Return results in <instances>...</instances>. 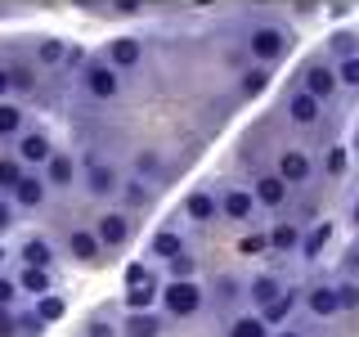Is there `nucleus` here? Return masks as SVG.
I'll return each instance as SVG.
<instances>
[{"instance_id": "1", "label": "nucleus", "mask_w": 359, "mask_h": 337, "mask_svg": "<svg viewBox=\"0 0 359 337\" xmlns=\"http://www.w3.org/2000/svg\"><path fill=\"white\" fill-rule=\"evenodd\" d=\"M247 50H252V59L261 67H269V63L287 59L292 37H287V27H278V22H261V27H252V37H247Z\"/></svg>"}, {"instance_id": "2", "label": "nucleus", "mask_w": 359, "mask_h": 337, "mask_svg": "<svg viewBox=\"0 0 359 337\" xmlns=\"http://www.w3.org/2000/svg\"><path fill=\"white\" fill-rule=\"evenodd\" d=\"M157 301H162V310L171 315V319H189V315L202 310V288L194 279H166V288L157 292Z\"/></svg>"}, {"instance_id": "3", "label": "nucleus", "mask_w": 359, "mask_h": 337, "mask_svg": "<svg viewBox=\"0 0 359 337\" xmlns=\"http://www.w3.org/2000/svg\"><path fill=\"white\" fill-rule=\"evenodd\" d=\"M81 90L90 99H99V104H108V99L121 95V72H112L104 59H86L81 63Z\"/></svg>"}, {"instance_id": "4", "label": "nucleus", "mask_w": 359, "mask_h": 337, "mask_svg": "<svg viewBox=\"0 0 359 337\" xmlns=\"http://www.w3.org/2000/svg\"><path fill=\"white\" fill-rule=\"evenodd\" d=\"M14 144H18L14 157H18L22 171H27V166H45V162H50V153H54V144H50V135H45V131H22Z\"/></svg>"}, {"instance_id": "5", "label": "nucleus", "mask_w": 359, "mask_h": 337, "mask_svg": "<svg viewBox=\"0 0 359 337\" xmlns=\"http://www.w3.org/2000/svg\"><path fill=\"white\" fill-rule=\"evenodd\" d=\"M86 189H90L95 198H112V194L121 189V171H117L112 162H99V157H90V162H86Z\"/></svg>"}, {"instance_id": "6", "label": "nucleus", "mask_w": 359, "mask_h": 337, "mask_svg": "<svg viewBox=\"0 0 359 337\" xmlns=\"http://www.w3.org/2000/svg\"><path fill=\"white\" fill-rule=\"evenodd\" d=\"M45 194H50V189H45V180L36 176V171H22V180L14 189H9V207H22V211H36L41 202H45Z\"/></svg>"}, {"instance_id": "7", "label": "nucleus", "mask_w": 359, "mask_h": 337, "mask_svg": "<svg viewBox=\"0 0 359 337\" xmlns=\"http://www.w3.org/2000/svg\"><path fill=\"white\" fill-rule=\"evenodd\" d=\"M112 72H130V67H140L144 63V41H135V37H117V41H108V59H104Z\"/></svg>"}, {"instance_id": "8", "label": "nucleus", "mask_w": 359, "mask_h": 337, "mask_svg": "<svg viewBox=\"0 0 359 337\" xmlns=\"http://www.w3.org/2000/svg\"><path fill=\"white\" fill-rule=\"evenodd\" d=\"M45 189H72L76 185V157L72 153H50V162L41 166Z\"/></svg>"}, {"instance_id": "9", "label": "nucleus", "mask_w": 359, "mask_h": 337, "mask_svg": "<svg viewBox=\"0 0 359 337\" xmlns=\"http://www.w3.org/2000/svg\"><path fill=\"white\" fill-rule=\"evenodd\" d=\"M95 239H99V247H121L130 239V216L126 211H104L95 220Z\"/></svg>"}, {"instance_id": "10", "label": "nucleus", "mask_w": 359, "mask_h": 337, "mask_svg": "<svg viewBox=\"0 0 359 337\" xmlns=\"http://www.w3.org/2000/svg\"><path fill=\"white\" fill-rule=\"evenodd\" d=\"M301 90H306L310 99H319V104H323V99H332V95H337V72H332L328 63H310V67H306V81H301Z\"/></svg>"}, {"instance_id": "11", "label": "nucleus", "mask_w": 359, "mask_h": 337, "mask_svg": "<svg viewBox=\"0 0 359 337\" xmlns=\"http://www.w3.org/2000/svg\"><path fill=\"white\" fill-rule=\"evenodd\" d=\"M283 185L292 189V185H301V180H310V157L301 153V149H283L278 153V171H274Z\"/></svg>"}, {"instance_id": "12", "label": "nucleus", "mask_w": 359, "mask_h": 337, "mask_svg": "<svg viewBox=\"0 0 359 337\" xmlns=\"http://www.w3.org/2000/svg\"><path fill=\"white\" fill-rule=\"evenodd\" d=\"M99 252H104V247H99L95 230H72V234H67V256H72V261L95 265V261H99Z\"/></svg>"}, {"instance_id": "13", "label": "nucleus", "mask_w": 359, "mask_h": 337, "mask_svg": "<svg viewBox=\"0 0 359 337\" xmlns=\"http://www.w3.org/2000/svg\"><path fill=\"white\" fill-rule=\"evenodd\" d=\"M22 265L27 270H50L54 265V243L50 239H22Z\"/></svg>"}, {"instance_id": "14", "label": "nucleus", "mask_w": 359, "mask_h": 337, "mask_svg": "<svg viewBox=\"0 0 359 337\" xmlns=\"http://www.w3.org/2000/svg\"><path fill=\"white\" fill-rule=\"evenodd\" d=\"M319 112H323V104H319V99H310L306 90H297V95L287 99V117L297 121V126H314V121H319Z\"/></svg>"}, {"instance_id": "15", "label": "nucleus", "mask_w": 359, "mask_h": 337, "mask_svg": "<svg viewBox=\"0 0 359 337\" xmlns=\"http://www.w3.org/2000/svg\"><path fill=\"white\" fill-rule=\"evenodd\" d=\"M252 198L261 202V207H283V202H287V185L278 176H261L252 185Z\"/></svg>"}, {"instance_id": "16", "label": "nucleus", "mask_w": 359, "mask_h": 337, "mask_svg": "<svg viewBox=\"0 0 359 337\" xmlns=\"http://www.w3.org/2000/svg\"><path fill=\"white\" fill-rule=\"evenodd\" d=\"M22 131H27V112H22V104L5 99L0 104V140H18Z\"/></svg>"}, {"instance_id": "17", "label": "nucleus", "mask_w": 359, "mask_h": 337, "mask_svg": "<svg viewBox=\"0 0 359 337\" xmlns=\"http://www.w3.org/2000/svg\"><path fill=\"white\" fill-rule=\"evenodd\" d=\"M220 211L229 220H252V211H256V198L247 194V189H229V194L220 198Z\"/></svg>"}, {"instance_id": "18", "label": "nucleus", "mask_w": 359, "mask_h": 337, "mask_svg": "<svg viewBox=\"0 0 359 337\" xmlns=\"http://www.w3.org/2000/svg\"><path fill=\"white\" fill-rule=\"evenodd\" d=\"M14 288L22 292V297H45V292H54V288H50V270H27V265L18 270Z\"/></svg>"}, {"instance_id": "19", "label": "nucleus", "mask_w": 359, "mask_h": 337, "mask_svg": "<svg viewBox=\"0 0 359 337\" xmlns=\"http://www.w3.org/2000/svg\"><path fill=\"white\" fill-rule=\"evenodd\" d=\"M184 211H189V220H216L220 202H216V194H207V189H194V194L184 198Z\"/></svg>"}, {"instance_id": "20", "label": "nucleus", "mask_w": 359, "mask_h": 337, "mask_svg": "<svg viewBox=\"0 0 359 337\" xmlns=\"http://www.w3.org/2000/svg\"><path fill=\"white\" fill-rule=\"evenodd\" d=\"M153 256H162V261H175V256H184V239H180L175 230H157L153 243H149Z\"/></svg>"}, {"instance_id": "21", "label": "nucleus", "mask_w": 359, "mask_h": 337, "mask_svg": "<svg viewBox=\"0 0 359 337\" xmlns=\"http://www.w3.org/2000/svg\"><path fill=\"white\" fill-rule=\"evenodd\" d=\"M32 315H36L41 329H45V324H59L67 315V301L59 297V292H45V297H36V310H32Z\"/></svg>"}, {"instance_id": "22", "label": "nucleus", "mask_w": 359, "mask_h": 337, "mask_svg": "<svg viewBox=\"0 0 359 337\" xmlns=\"http://www.w3.org/2000/svg\"><path fill=\"white\" fill-rule=\"evenodd\" d=\"M328 239H332V225H328V220H319V225H314V230L306 234V239H301V256H306V261H319L323 247H328Z\"/></svg>"}, {"instance_id": "23", "label": "nucleus", "mask_w": 359, "mask_h": 337, "mask_svg": "<svg viewBox=\"0 0 359 337\" xmlns=\"http://www.w3.org/2000/svg\"><path fill=\"white\" fill-rule=\"evenodd\" d=\"M157 279H149V284H140V288H126V310L130 315H149V306L157 301Z\"/></svg>"}, {"instance_id": "24", "label": "nucleus", "mask_w": 359, "mask_h": 337, "mask_svg": "<svg viewBox=\"0 0 359 337\" xmlns=\"http://www.w3.org/2000/svg\"><path fill=\"white\" fill-rule=\"evenodd\" d=\"M292 310H297V297H292V292H278V297L261 310V324H265V329H274V324H287Z\"/></svg>"}, {"instance_id": "25", "label": "nucleus", "mask_w": 359, "mask_h": 337, "mask_svg": "<svg viewBox=\"0 0 359 337\" xmlns=\"http://www.w3.org/2000/svg\"><path fill=\"white\" fill-rule=\"evenodd\" d=\"M5 72H9V95H32V90H36V67L5 63Z\"/></svg>"}, {"instance_id": "26", "label": "nucleus", "mask_w": 359, "mask_h": 337, "mask_svg": "<svg viewBox=\"0 0 359 337\" xmlns=\"http://www.w3.org/2000/svg\"><path fill=\"white\" fill-rule=\"evenodd\" d=\"M36 63H41V67H59V63H67V41H59V37L36 41Z\"/></svg>"}, {"instance_id": "27", "label": "nucleus", "mask_w": 359, "mask_h": 337, "mask_svg": "<svg viewBox=\"0 0 359 337\" xmlns=\"http://www.w3.org/2000/svg\"><path fill=\"white\" fill-rule=\"evenodd\" d=\"M306 306H310V315H319V319H328V315H337V292L319 284V288H310Z\"/></svg>"}, {"instance_id": "28", "label": "nucleus", "mask_w": 359, "mask_h": 337, "mask_svg": "<svg viewBox=\"0 0 359 337\" xmlns=\"http://www.w3.org/2000/svg\"><path fill=\"white\" fill-rule=\"evenodd\" d=\"M269 247H283V252H292V247H301V230H297L292 220L274 225V230H269Z\"/></svg>"}, {"instance_id": "29", "label": "nucleus", "mask_w": 359, "mask_h": 337, "mask_svg": "<svg viewBox=\"0 0 359 337\" xmlns=\"http://www.w3.org/2000/svg\"><path fill=\"white\" fill-rule=\"evenodd\" d=\"M229 337H269V329L261 324V315H238L229 324Z\"/></svg>"}, {"instance_id": "30", "label": "nucleus", "mask_w": 359, "mask_h": 337, "mask_svg": "<svg viewBox=\"0 0 359 337\" xmlns=\"http://www.w3.org/2000/svg\"><path fill=\"white\" fill-rule=\"evenodd\" d=\"M121 202H126V207H149V185H144V180H121Z\"/></svg>"}, {"instance_id": "31", "label": "nucleus", "mask_w": 359, "mask_h": 337, "mask_svg": "<svg viewBox=\"0 0 359 337\" xmlns=\"http://www.w3.org/2000/svg\"><path fill=\"white\" fill-rule=\"evenodd\" d=\"M278 292H283V288H278V279H269V275H261V279H252V301H256V306H269V301H274L278 297Z\"/></svg>"}, {"instance_id": "32", "label": "nucleus", "mask_w": 359, "mask_h": 337, "mask_svg": "<svg viewBox=\"0 0 359 337\" xmlns=\"http://www.w3.org/2000/svg\"><path fill=\"white\" fill-rule=\"evenodd\" d=\"M126 333L130 337H157V333H162V319H157V315H130Z\"/></svg>"}, {"instance_id": "33", "label": "nucleus", "mask_w": 359, "mask_h": 337, "mask_svg": "<svg viewBox=\"0 0 359 337\" xmlns=\"http://www.w3.org/2000/svg\"><path fill=\"white\" fill-rule=\"evenodd\" d=\"M22 180V166H18V157H0V194H9Z\"/></svg>"}, {"instance_id": "34", "label": "nucleus", "mask_w": 359, "mask_h": 337, "mask_svg": "<svg viewBox=\"0 0 359 337\" xmlns=\"http://www.w3.org/2000/svg\"><path fill=\"white\" fill-rule=\"evenodd\" d=\"M332 72H337V86H355V90H359V54L341 59V63L332 67Z\"/></svg>"}, {"instance_id": "35", "label": "nucleus", "mask_w": 359, "mask_h": 337, "mask_svg": "<svg viewBox=\"0 0 359 337\" xmlns=\"http://www.w3.org/2000/svg\"><path fill=\"white\" fill-rule=\"evenodd\" d=\"M269 86V67H247L243 72V95H261Z\"/></svg>"}, {"instance_id": "36", "label": "nucleus", "mask_w": 359, "mask_h": 337, "mask_svg": "<svg viewBox=\"0 0 359 337\" xmlns=\"http://www.w3.org/2000/svg\"><path fill=\"white\" fill-rule=\"evenodd\" d=\"M337 310H355L359 306V284H337Z\"/></svg>"}, {"instance_id": "37", "label": "nucleus", "mask_w": 359, "mask_h": 337, "mask_svg": "<svg viewBox=\"0 0 359 337\" xmlns=\"http://www.w3.org/2000/svg\"><path fill=\"white\" fill-rule=\"evenodd\" d=\"M14 301H18L14 279H5V275H0V310H14Z\"/></svg>"}, {"instance_id": "38", "label": "nucleus", "mask_w": 359, "mask_h": 337, "mask_svg": "<svg viewBox=\"0 0 359 337\" xmlns=\"http://www.w3.org/2000/svg\"><path fill=\"white\" fill-rule=\"evenodd\" d=\"M166 265H171V279H194V256H175Z\"/></svg>"}, {"instance_id": "39", "label": "nucleus", "mask_w": 359, "mask_h": 337, "mask_svg": "<svg viewBox=\"0 0 359 337\" xmlns=\"http://www.w3.org/2000/svg\"><path fill=\"white\" fill-rule=\"evenodd\" d=\"M149 265H140V261H135V265H126V288H140V284H149Z\"/></svg>"}, {"instance_id": "40", "label": "nucleus", "mask_w": 359, "mask_h": 337, "mask_svg": "<svg viewBox=\"0 0 359 337\" xmlns=\"http://www.w3.org/2000/svg\"><path fill=\"white\" fill-rule=\"evenodd\" d=\"M265 247H269V234H247V239H243V252H247V256L265 252Z\"/></svg>"}, {"instance_id": "41", "label": "nucleus", "mask_w": 359, "mask_h": 337, "mask_svg": "<svg viewBox=\"0 0 359 337\" xmlns=\"http://www.w3.org/2000/svg\"><path fill=\"white\" fill-rule=\"evenodd\" d=\"M86 337H117V329H112L108 319H90L86 324Z\"/></svg>"}, {"instance_id": "42", "label": "nucleus", "mask_w": 359, "mask_h": 337, "mask_svg": "<svg viewBox=\"0 0 359 337\" xmlns=\"http://www.w3.org/2000/svg\"><path fill=\"white\" fill-rule=\"evenodd\" d=\"M0 337H18V315L14 310H0Z\"/></svg>"}, {"instance_id": "43", "label": "nucleus", "mask_w": 359, "mask_h": 337, "mask_svg": "<svg viewBox=\"0 0 359 337\" xmlns=\"http://www.w3.org/2000/svg\"><path fill=\"white\" fill-rule=\"evenodd\" d=\"M14 230V207H9V198H0V239Z\"/></svg>"}, {"instance_id": "44", "label": "nucleus", "mask_w": 359, "mask_h": 337, "mask_svg": "<svg viewBox=\"0 0 359 337\" xmlns=\"http://www.w3.org/2000/svg\"><path fill=\"white\" fill-rule=\"evenodd\" d=\"M328 171H332V176L346 171V149H332V153H328Z\"/></svg>"}, {"instance_id": "45", "label": "nucleus", "mask_w": 359, "mask_h": 337, "mask_svg": "<svg viewBox=\"0 0 359 337\" xmlns=\"http://www.w3.org/2000/svg\"><path fill=\"white\" fill-rule=\"evenodd\" d=\"M135 166H140V176H144V171H157V157H153V153H140V162H135Z\"/></svg>"}, {"instance_id": "46", "label": "nucleus", "mask_w": 359, "mask_h": 337, "mask_svg": "<svg viewBox=\"0 0 359 337\" xmlns=\"http://www.w3.org/2000/svg\"><path fill=\"white\" fill-rule=\"evenodd\" d=\"M9 99V72H5V63H0V104Z\"/></svg>"}, {"instance_id": "47", "label": "nucleus", "mask_w": 359, "mask_h": 337, "mask_svg": "<svg viewBox=\"0 0 359 337\" xmlns=\"http://www.w3.org/2000/svg\"><path fill=\"white\" fill-rule=\"evenodd\" d=\"M274 337H301V333H297V329H278Z\"/></svg>"}, {"instance_id": "48", "label": "nucleus", "mask_w": 359, "mask_h": 337, "mask_svg": "<svg viewBox=\"0 0 359 337\" xmlns=\"http://www.w3.org/2000/svg\"><path fill=\"white\" fill-rule=\"evenodd\" d=\"M351 149H355V153H359V131H355V140H351Z\"/></svg>"}, {"instance_id": "49", "label": "nucleus", "mask_w": 359, "mask_h": 337, "mask_svg": "<svg viewBox=\"0 0 359 337\" xmlns=\"http://www.w3.org/2000/svg\"><path fill=\"white\" fill-rule=\"evenodd\" d=\"M5 256H9V252H5V247H0V265H5Z\"/></svg>"}, {"instance_id": "50", "label": "nucleus", "mask_w": 359, "mask_h": 337, "mask_svg": "<svg viewBox=\"0 0 359 337\" xmlns=\"http://www.w3.org/2000/svg\"><path fill=\"white\" fill-rule=\"evenodd\" d=\"M355 225H359V202H355Z\"/></svg>"}]
</instances>
